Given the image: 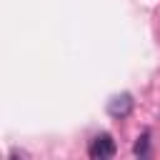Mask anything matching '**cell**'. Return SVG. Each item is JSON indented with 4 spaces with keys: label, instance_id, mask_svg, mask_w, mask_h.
Instances as JSON below:
<instances>
[{
    "label": "cell",
    "instance_id": "obj_1",
    "mask_svg": "<svg viewBox=\"0 0 160 160\" xmlns=\"http://www.w3.org/2000/svg\"><path fill=\"white\" fill-rule=\"evenodd\" d=\"M88 152H90V158H92V160H108V158H112V155H115V140H112L108 132H102V135L92 138V142H90Z\"/></svg>",
    "mask_w": 160,
    "mask_h": 160
},
{
    "label": "cell",
    "instance_id": "obj_2",
    "mask_svg": "<svg viewBox=\"0 0 160 160\" xmlns=\"http://www.w3.org/2000/svg\"><path fill=\"white\" fill-rule=\"evenodd\" d=\"M132 105H135L132 95H130V92H120V95H115V98L108 102V112H110V118L122 120V118H128V115L132 112Z\"/></svg>",
    "mask_w": 160,
    "mask_h": 160
},
{
    "label": "cell",
    "instance_id": "obj_3",
    "mask_svg": "<svg viewBox=\"0 0 160 160\" xmlns=\"http://www.w3.org/2000/svg\"><path fill=\"white\" fill-rule=\"evenodd\" d=\"M132 152H135V155H145V152H148V132H142V135L138 138V142H135Z\"/></svg>",
    "mask_w": 160,
    "mask_h": 160
}]
</instances>
